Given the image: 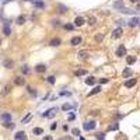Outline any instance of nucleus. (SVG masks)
<instances>
[{
    "instance_id": "nucleus-14",
    "label": "nucleus",
    "mask_w": 140,
    "mask_h": 140,
    "mask_svg": "<svg viewBox=\"0 0 140 140\" xmlns=\"http://www.w3.org/2000/svg\"><path fill=\"white\" fill-rule=\"evenodd\" d=\"M3 66H4L7 70H13L14 69V60H11V59H4Z\"/></svg>"
},
{
    "instance_id": "nucleus-33",
    "label": "nucleus",
    "mask_w": 140,
    "mask_h": 140,
    "mask_svg": "<svg viewBox=\"0 0 140 140\" xmlns=\"http://www.w3.org/2000/svg\"><path fill=\"white\" fill-rule=\"evenodd\" d=\"M119 129V123L118 122H114L112 125H109V127H108V130H118Z\"/></svg>"
},
{
    "instance_id": "nucleus-42",
    "label": "nucleus",
    "mask_w": 140,
    "mask_h": 140,
    "mask_svg": "<svg viewBox=\"0 0 140 140\" xmlns=\"http://www.w3.org/2000/svg\"><path fill=\"white\" fill-rule=\"evenodd\" d=\"M109 83V79H100V84H106Z\"/></svg>"
},
{
    "instance_id": "nucleus-49",
    "label": "nucleus",
    "mask_w": 140,
    "mask_h": 140,
    "mask_svg": "<svg viewBox=\"0 0 140 140\" xmlns=\"http://www.w3.org/2000/svg\"><path fill=\"white\" fill-rule=\"evenodd\" d=\"M129 1H130L132 4H136V3H139L140 0H129Z\"/></svg>"
},
{
    "instance_id": "nucleus-11",
    "label": "nucleus",
    "mask_w": 140,
    "mask_h": 140,
    "mask_svg": "<svg viewBox=\"0 0 140 140\" xmlns=\"http://www.w3.org/2000/svg\"><path fill=\"white\" fill-rule=\"evenodd\" d=\"M122 77L123 79H130V77H133V71H132L130 67H125V69H123Z\"/></svg>"
},
{
    "instance_id": "nucleus-37",
    "label": "nucleus",
    "mask_w": 140,
    "mask_h": 140,
    "mask_svg": "<svg viewBox=\"0 0 140 140\" xmlns=\"http://www.w3.org/2000/svg\"><path fill=\"white\" fill-rule=\"evenodd\" d=\"M119 11H121V13H122V14H132V13H133L132 10L126 9V7H123V9H121V10H119Z\"/></svg>"
},
{
    "instance_id": "nucleus-25",
    "label": "nucleus",
    "mask_w": 140,
    "mask_h": 140,
    "mask_svg": "<svg viewBox=\"0 0 140 140\" xmlns=\"http://www.w3.org/2000/svg\"><path fill=\"white\" fill-rule=\"evenodd\" d=\"M27 21V17L25 16H18L17 20H16V22H17V25H24Z\"/></svg>"
},
{
    "instance_id": "nucleus-48",
    "label": "nucleus",
    "mask_w": 140,
    "mask_h": 140,
    "mask_svg": "<svg viewBox=\"0 0 140 140\" xmlns=\"http://www.w3.org/2000/svg\"><path fill=\"white\" fill-rule=\"evenodd\" d=\"M74 118H76V115L73 114V112H71V114H70V116H69V119H70V121H73Z\"/></svg>"
},
{
    "instance_id": "nucleus-20",
    "label": "nucleus",
    "mask_w": 140,
    "mask_h": 140,
    "mask_svg": "<svg viewBox=\"0 0 140 140\" xmlns=\"http://www.w3.org/2000/svg\"><path fill=\"white\" fill-rule=\"evenodd\" d=\"M14 139H16V140H28V139H27L25 132H17V133L14 135Z\"/></svg>"
},
{
    "instance_id": "nucleus-30",
    "label": "nucleus",
    "mask_w": 140,
    "mask_h": 140,
    "mask_svg": "<svg viewBox=\"0 0 140 140\" xmlns=\"http://www.w3.org/2000/svg\"><path fill=\"white\" fill-rule=\"evenodd\" d=\"M32 133H34L35 136L44 135V129H42V127H34V129H32Z\"/></svg>"
},
{
    "instance_id": "nucleus-3",
    "label": "nucleus",
    "mask_w": 140,
    "mask_h": 140,
    "mask_svg": "<svg viewBox=\"0 0 140 140\" xmlns=\"http://www.w3.org/2000/svg\"><path fill=\"white\" fill-rule=\"evenodd\" d=\"M10 20H6L4 24H3V34L6 35V36H10L11 35V27H10Z\"/></svg>"
},
{
    "instance_id": "nucleus-45",
    "label": "nucleus",
    "mask_w": 140,
    "mask_h": 140,
    "mask_svg": "<svg viewBox=\"0 0 140 140\" xmlns=\"http://www.w3.org/2000/svg\"><path fill=\"white\" fill-rule=\"evenodd\" d=\"M115 118H116V119H122L123 118V114H115Z\"/></svg>"
},
{
    "instance_id": "nucleus-54",
    "label": "nucleus",
    "mask_w": 140,
    "mask_h": 140,
    "mask_svg": "<svg viewBox=\"0 0 140 140\" xmlns=\"http://www.w3.org/2000/svg\"><path fill=\"white\" fill-rule=\"evenodd\" d=\"M139 27H140V22H139Z\"/></svg>"
},
{
    "instance_id": "nucleus-2",
    "label": "nucleus",
    "mask_w": 140,
    "mask_h": 140,
    "mask_svg": "<svg viewBox=\"0 0 140 140\" xmlns=\"http://www.w3.org/2000/svg\"><path fill=\"white\" fill-rule=\"evenodd\" d=\"M122 35H123V28L122 27H118V28H115V30L112 31L111 36H112V39H119Z\"/></svg>"
},
{
    "instance_id": "nucleus-18",
    "label": "nucleus",
    "mask_w": 140,
    "mask_h": 140,
    "mask_svg": "<svg viewBox=\"0 0 140 140\" xmlns=\"http://www.w3.org/2000/svg\"><path fill=\"white\" fill-rule=\"evenodd\" d=\"M67 11H69V7H67V6L62 4V3L57 4V13H59V14H66Z\"/></svg>"
},
{
    "instance_id": "nucleus-36",
    "label": "nucleus",
    "mask_w": 140,
    "mask_h": 140,
    "mask_svg": "<svg viewBox=\"0 0 140 140\" xmlns=\"http://www.w3.org/2000/svg\"><path fill=\"white\" fill-rule=\"evenodd\" d=\"M46 80H48V83H49V84H52V86L56 83V79H55V76H49Z\"/></svg>"
},
{
    "instance_id": "nucleus-40",
    "label": "nucleus",
    "mask_w": 140,
    "mask_h": 140,
    "mask_svg": "<svg viewBox=\"0 0 140 140\" xmlns=\"http://www.w3.org/2000/svg\"><path fill=\"white\" fill-rule=\"evenodd\" d=\"M116 25L121 27V25H126V21H123V20H118L116 21Z\"/></svg>"
},
{
    "instance_id": "nucleus-15",
    "label": "nucleus",
    "mask_w": 140,
    "mask_h": 140,
    "mask_svg": "<svg viewBox=\"0 0 140 140\" xmlns=\"http://www.w3.org/2000/svg\"><path fill=\"white\" fill-rule=\"evenodd\" d=\"M30 1L34 4V7H36V9H44L45 7V1L44 0H30Z\"/></svg>"
},
{
    "instance_id": "nucleus-34",
    "label": "nucleus",
    "mask_w": 140,
    "mask_h": 140,
    "mask_svg": "<svg viewBox=\"0 0 140 140\" xmlns=\"http://www.w3.org/2000/svg\"><path fill=\"white\" fill-rule=\"evenodd\" d=\"M71 108H73V106H71L70 104H63V105H62V108H60V109H62V111H65V112H67V111H70Z\"/></svg>"
},
{
    "instance_id": "nucleus-26",
    "label": "nucleus",
    "mask_w": 140,
    "mask_h": 140,
    "mask_svg": "<svg viewBox=\"0 0 140 140\" xmlns=\"http://www.w3.org/2000/svg\"><path fill=\"white\" fill-rule=\"evenodd\" d=\"M77 56L81 57V59H87V57L90 56V52H88V51H80V52L77 53Z\"/></svg>"
},
{
    "instance_id": "nucleus-1",
    "label": "nucleus",
    "mask_w": 140,
    "mask_h": 140,
    "mask_svg": "<svg viewBox=\"0 0 140 140\" xmlns=\"http://www.w3.org/2000/svg\"><path fill=\"white\" fill-rule=\"evenodd\" d=\"M83 127H84V130H87V132H90V130H94L97 127V122L95 121H86V122L83 123Z\"/></svg>"
},
{
    "instance_id": "nucleus-22",
    "label": "nucleus",
    "mask_w": 140,
    "mask_h": 140,
    "mask_svg": "<svg viewBox=\"0 0 140 140\" xmlns=\"http://www.w3.org/2000/svg\"><path fill=\"white\" fill-rule=\"evenodd\" d=\"M30 73H31L30 66L28 65H22L21 66V76H27V74H30Z\"/></svg>"
},
{
    "instance_id": "nucleus-51",
    "label": "nucleus",
    "mask_w": 140,
    "mask_h": 140,
    "mask_svg": "<svg viewBox=\"0 0 140 140\" xmlns=\"http://www.w3.org/2000/svg\"><path fill=\"white\" fill-rule=\"evenodd\" d=\"M9 1H13V0H4V1H3V4H7Z\"/></svg>"
},
{
    "instance_id": "nucleus-31",
    "label": "nucleus",
    "mask_w": 140,
    "mask_h": 140,
    "mask_svg": "<svg viewBox=\"0 0 140 140\" xmlns=\"http://www.w3.org/2000/svg\"><path fill=\"white\" fill-rule=\"evenodd\" d=\"M10 91H11V86H10V84H7V86H4V88H3L1 95H7V94H10Z\"/></svg>"
},
{
    "instance_id": "nucleus-29",
    "label": "nucleus",
    "mask_w": 140,
    "mask_h": 140,
    "mask_svg": "<svg viewBox=\"0 0 140 140\" xmlns=\"http://www.w3.org/2000/svg\"><path fill=\"white\" fill-rule=\"evenodd\" d=\"M86 74H87V70H84V69H79V70H76V71H74V76H76V77L86 76Z\"/></svg>"
},
{
    "instance_id": "nucleus-8",
    "label": "nucleus",
    "mask_w": 140,
    "mask_h": 140,
    "mask_svg": "<svg viewBox=\"0 0 140 140\" xmlns=\"http://www.w3.org/2000/svg\"><path fill=\"white\" fill-rule=\"evenodd\" d=\"M139 22H140V20L137 17H132L129 21H127V24L126 25L127 27H130V28H135V27H139Z\"/></svg>"
},
{
    "instance_id": "nucleus-12",
    "label": "nucleus",
    "mask_w": 140,
    "mask_h": 140,
    "mask_svg": "<svg viewBox=\"0 0 140 140\" xmlns=\"http://www.w3.org/2000/svg\"><path fill=\"white\" fill-rule=\"evenodd\" d=\"M84 24H86V20H84V17H81V16H77V17L74 18V24H73V25H74V27H83Z\"/></svg>"
},
{
    "instance_id": "nucleus-44",
    "label": "nucleus",
    "mask_w": 140,
    "mask_h": 140,
    "mask_svg": "<svg viewBox=\"0 0 140 140\" xmlns=\"http://www.w3.org/2000/svg\"><path fill=\"white\" fill-rule=\"evenodd\" d=\"M60 95H71V92H67V91H60Z\"/></svg>"
},
{
    "instance_id": "nucleus-53",
    "label": "nucleus",
    "mask_w": 140,
    "mask_h": 140,
    "mask_svg": "<svg viewBox=\"0 0 140 140\" xmlns=\"http://www.w3.org/2000/svg\"><path fill=\"white\" fill-rule=\"evenodd\" d=\"M0 46H1V39H0Z\"/></svg>"
},
{
    "instance_id": "nucleus-39",
    "label": "nucleus",
    "mask_w": 140,
    "mask_h": 140,
    "mask_svg": "<svg viewBox=\"0 0 140 140\" xmlns=\"http://www.w3.org/2000/svg\"><path fill=\"white\" fill-rule=\"evenodd\" d=\"M31 116H32V114H28V115H27V116H25V118H22L21 123H27V122H28V121H30V119H31Z\"/></svg>"
},
{
    "instance_id": "nucleus-21",
    "label": "nucleus",
    "mask_w": 140,
    "mask_h": 140,
    "mask_svg": "<svg viewBox=\"0 0 140 140\" xmlns=\"http://www.w3.org/2000/svg\"><path fill=\"white\" fill-rule=\"evenodd\" d=\"M84 83L87 84V86H94V84L97 83V79L94 76H90V77H87V79L84 80Z\"/></svg>"
},
{
    "instance_id": "nucleus-16",
    "label": "nucleus",
    "mask_w": 140,
    "mask_h": 140,
    "mask_svg": "<svg viewBox=\"0 0 140 140\" xmlns=\"http://www.w3.org/2000/svg\"><path fill=\"white\" fill-rule=\"evenodd\" d=\"M136 62H137V57H136L135 55H127V56H126V63H127V66L135 65Z\"/></svg>"
},
{
    "instance_id": "nucleus-7",
    "label": "nucleus",
    "mask_w": 140,
    "mask_h": 140,
    "mask_svg": "<svg viewBox=\"0 0 140 140\" xmlns=\"http://www.w3.org/2000/svg\"><path fill=\"white\" fill-rule=\"evenodd\" d=\"M136 84H137V79H136V77H130V79H127L126 81H125V87L132 88V87H135Z\"/></svg>"
},
{
    "instance_id": "nucleus-27",
    "label": "nucleus",
    "mask_w": 140,
    "mask_h": 140,
    "mask_svg": "<svg viewBox=\"0 0 140 140\" xmlns=\"http://www.w3.org/2000/svg\"><path fill=\"white\" fill-rule=\"evenodd\" d=\"M51 25L52 27H62V22H60L59 18H52V20H51Z\"/></svg>"
},
{
    "instance_id": "nucleus-41",
    "label": "nucleus",
    "mask_w": 140,
    "mask_h": 140,
    "mask_svg": "<svg viewBox=\"0 0 140 140\" xmlns=\"http://www.w3.org/2000/svg\"><path fill=\"white\" fill-rule=\"evenodd\" d=\"M71 133H73V135H74V136H80V130H79V129H77V127H74V129L71 130Z\"/></svg>"
},
{
    "instance_id": "nucleus-19",
    "label": "nucleus",
    "mask_w": 140,
    "mask_h": 140,
    "mask_svg": "<svg viewBox=\"0 0 140 140\" xmlns=\"http://www.w3.org/2000/svg\"><path fill=\"white\" fill-rule=\"evenodd\" d=\"M27 92H28L31 97H34V98L38 97V91H36V88H32L31 86H27Z\"/></svg>"
},
{
    "instance_id": "nucleus-46",
    "label": "nucleus",
    "mask_w": 140,
    "mask_h": 140,
    "mask_svg": "<svg viewBox=\"0 0 140 140\" xmlns=\"http://www.w3.org/2000/svg\"><path fill=\"white\" fill-rule=\"evenodd\" d=\"M136 11L140 13V1H139V3H136Z\"/></svg>"
},
{
    "instance_id": "nucleus-28",
    "label": "nucleus",
    "mask_w": 140,
    "mask_h": 140,
    "mask_svg": "<svg viewBox=\"0 0 140 140\" xmlns=\"http://www.w3.org/2000/svg\"><path fill=\"white\" fill-rule=\"evenodd\" d=\"M1 125H3V127H6V129H14V127H16V123H13L11 121H10V122H3Z\"/></svg>"
},
{
    "instance_id": "nucleus-32",
    "label": "nucleus",
    "mask_w": 140,
    "mask_h": 140,
    "mask_svg": "<svg viewBox=\"0 0 140 140\" xmlns=\"http://www.w3.org/2000/svg\"><path fill=\"white\" fill-rule=\"evenodd\" d=\"M102 41H104V34H101V32L95 34V42L97 44H100V42H102Z\"/></svg>"
},
{
    "instance_id": "nucleus-10",
    "label": "nucleus",
    "mask_w": 140,
    "mask_h": 140,
    "mask_svg": "<svg viewBox=\"0 0 140 140\" xmlns=\"http://www.w3.org/2000/svg\"><path fill=\"white\" fill-rule=\"evenodd\" d=\"M14 84L16 86H25V79H24V76H16L14 77Z\"/></svg>"
},
{
    "instance_id": "nucleus-38",
    "label": "nucleus",
    "mask_w": 140,
    "mask_h": 140,
    "mask_svg": "<svg viewBox=\"0 0 140 140\" xmlns=\"http://www.w3.org/2000/svg\"><path fill=\"white\" fill-rule=\"evenodd\" d=\"M95 139L97 140H105V133H97Z\"/></svg>"
},
{
    "instance_id": "nucleus-35",
    "label": "nucleus",
    "mask_w": 140,
    "mask_h": 140,
    "mask_svg": "<svg viewBox=\"0 0 140 140\" xmlns=\"http://www.w3.org/2000/svg\"><path fill=\"white\" fill-rule=\"evenodd\" d=\"M63 28H65L66 31H73V30H74V25H73V24H70V22H67V24L63 25Z\"/></svg>"
},
{
    "instance_id": "nucleus-43",
    "label": "nucleus",
    "mask_w": 140,
    "mask_h": 140,
    "mask_svg": "<svg viewBox=\"0 0 140 140\" xmlns=\"http://www.w3.org/2000/svg\"><path fill=\"white\" fill-rule=\"evenodd\" d=\"M56 129H57V123L53 122L52 125H51V130H56Z\"/></svg>"
},
{
    "instance_id": "nucleus-5",
    "label": "nucleus",
    "mask_w": 140,
    "mask_h": 140,
    "mask_svg": "<svg viewBox=\"0 0 140 140\" xmlns=\"http://www.w3.org/2000/svg\"><path fill=\"white\" fill-rule=\"evenodd\" d=\"M49 46H52V48H57V46H60L62 45V39L59 38V36H53L52 39L49 41Z\"/></svg>"
},
{
    "instance_id": "nucleus-4",
    "label": "nucleus",
    "mask_w": 140,
    "mask_h": 140,
    "mask_svg": "<svg viewBox=\"0 0 140 140\" xmlns=\"http://www.w3.org/2000/svg\"><path fill=\"white\" fill-rule=\"evenodd\" d=\"M126 52H127L126 46L122 44V45H119L118 48H116V52H115V53H116V56H118V57H123V56H126Z\"/></svg>"
},
{
    "instance_id": "nucleus-6",
    "label": "nucleus",
    "mask_w": 140,
    "mask_h": 140,
    "mask_svg": "<svg viewBox=\"0 0 140 140\" xmlns=\"http://www.w3.org/2000/svg\"><path fill=\"white\" fill-rule=\"evenodd\" d=\"M81 42H83V38H81L80 35H76V36H73V38L70 39V45H71V46H79Z\"/></svg>"
},
{
    "instance_id": "nucleus-13",
    "label": "nucleus",
    "mask_w": 140,
    "mask_h": 140,
    "mask_svg": "<svg viewBox=\"0 0 140 140\" xmlns=\"http://www.w3.org/2000/svg\"><path fill=\"white\" fill-rule=\"evenodd\" d=\"M0 121L1 122H10V121H13V116L10 112H4V114L0 115Z\"/></svg>"
},
{
    "instance_id": "nucleus-9",
    "label": "nucleus",
    "mask_w": 140,
    "mask_h": 140,
    "mask_svg": "<svg viewBox=\"0 0 140 140\" xmlns=\"http://www.w3.org/2000/svg\"><path fill=\"white\" fill-rule=\"evenodd\" d=\"M46 69H48V66L45 65V63H38V65L34 67V70L36 71V73H45Z\"/></svg>"
},
{
    "instance_id": "nucleus-24",
    "label": "nucleus",
    "mask_w": 140,
    "mask_h": 140,
    "mask_svg": "<svg viewBox=\"0 0 140 140\" xmlns=\"http://www.w3.org/2000/svg\"><path fill=\"white\" fill-rule=\"evenodd\" d=\"M123 7H125V1H123V0H118V1L114 3V9H116V10H121V9H123Z\"/></svg>"
},
{
    "instance_id": "nucleus-47",
    "label": "nucleus",
    "mask_w": 140,
    "mask_h": 140,
    "mask_svg": "<svg viewBox=\"0 0 140 140\" xmlns=\"http://www.w3.org/2000/svg\"><path fill=\"white\" fill-rule=\"evenodd\" d=\"M42 140H53L52 136H45V137H42Z\"/></svg>"
},
{
    "instance_id": "nucleus-23",
    "label": "nucleus",
    "mask_w": 140,
    "mask_h": 140,
    "mask_svg": "<svg viewBox=\"0 0 140 140\" xmlns=\"http://www.w3.org/2000/svg\"><path fill=\"white\" fill-rule=\"evenodd\" d=\"M86 24H88L90 27H94L97 24V18L94 17V16H90V17L87 18V21H86Z\"/></svg>"
},
{
    "instance_id": "nucleus-52",
    "label": "nucleus",
    "mask_w": 140,
    "mask_h": 140,
    "mask_svg": "<svg viewBox=\"0 0 140 140\" xmlns=\"http://www.w3.org/2000/svg\"><path fill=\"white\" fill-rule=\"evenodd\" d=\"M79 137H80V140H86V139H84V137H81V136H79Z\"/></svg>"
},
{
    "instance_id": "nucleus-50",
    "label": "nucleus",
    "mask_w": 140,
    "mask_h": 140,
    "mask_svg": "<svg viewBox=\"0 0 140 140\" xmlns=\"http://www.w3.org/2000/svg\"><path fill=\"white\" fill-rule=\"evenodd\" d=\"M63 130L67 132V130H69V126H67V125H65V126H63Z\"/></svg>"
},
{
    "instance_id": "nucleus-17",
    "label": "nucleus",
    "mask_w": 140,
    "mask_h": 140,
    "mask_svg": "<svg viewBox=\"0 0 140 140\" xmlns=\"http://www.w3.org/2000/svg\"><path fill=\"white\" fill-rule=\"evenodd\" d=\"M101 91H102V87H101V84H100V86H95V87H94L91 91L87 94V97H92V95H95V94H98V92H101Z\"/></svg>"
}]
</instances>
